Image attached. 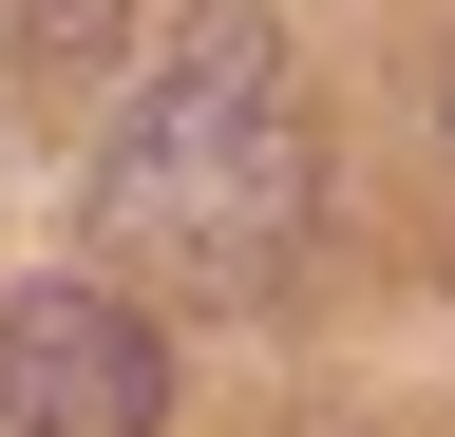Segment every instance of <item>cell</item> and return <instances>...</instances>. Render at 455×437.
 I'll list each match as a JSON object with an SVG mask.
<instances>
[{
  "mask_svg": "<svg viewBox=\"0 0 455 437\" xmlns=\"http://www.w3.org/2000/svg\"><path fill=\"white\" fill-rule=\"evenodd\" d=\"M95 209H114L152 266H190V286H266V266L304 247V209H323V134H304V95H284V58H266L247 0L171 20V77L114 115Z\"/></svg>",
  "mask_w": 455,
  "mask_h": 437,
  "instance_id": "cell-1",
  "label": "cell"
},
{
  "mask_svg": "<svg viewBox=\"0 0 455 437\" xmlns=\"http://www.w3.org/2000/svg\"><path fill=\"white\" fill-rule=\"evenodd\" d=\"M0 418L20 437H171V343L95 266H38V286L0 304Z\"/></svg>",
  "mask_w": 455,
  "mask_h": 437,
  "instance_id": "cell-2",
  "label": "cell"
}]
</instances>
